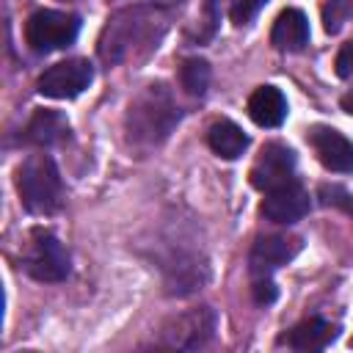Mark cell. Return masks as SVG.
I'll list each match as a JSON object with an SVG mask.
<instances>
[{"mask_svg":"<svg viewBox=\"0 0 353 353\" xmlns=\"http://www.w3.org/2000/svg\"><path fill=\"white\" fill-rule=\"evenodd\" d=\"M339 105H342V110H345V113H350V116H353V91H347V94L342 97V102H339Z\"/></svg>","mask_w":353,"mask_h":353,"instance_id":"cell-24","label":"cell"},{"mask_svg":"<svg viewBox=\"0 0 353 353\" xmlns=\"http://www.w3.org/2000/svg\"><path fill=\"white\" fill-rule=\"evenodd\" d=\"M254 298H256L259 303H270V301H276V290H273L270 276H259V279H254Z\"/></svg>","mask_w":353,"mask_h":353,"instance_id":"cell-22","label":"cell"},{"mask_svg":"<svg viewBox=\"0 0 353 353\" xmlns=\"http://www.w3.org/2000/svg\"><path fill=\"white\" fill-rule=\"evenodd\" d=\"M179 83L190 97H204L210 85V63L204 58H188L179 66Z\"/></svg>","mask_w":353,"mask_h":353,"instance_id":"cell-17","label":"cell"},{"mask_svg":"<svg viewBox=\"0 0 353 353\" xmlns=\"http://www.w3.org/2000/svg\"><path fill=\"white\" fill-rule=\"evenodd\" d=\"M306 212H309V193L298 179H292L287 185H279V188L265 193L262 215L273 223H295Z\"/></svg>","mask_w":353,"mask_h":353,"instance_id":"cell-10","label":"cell"},{"mask_svg":"<svg viewBox=\"0 0 353 353\" xmlns=\"http://www.w3.org/2000/svg\"><path fill=\"white\" fill-rule=\"evenodd\" d=\"M301 237H292V234H268V237H259L248 254V265H251V273L254 279L259 276H270L276 268L292 262L301 251Z\"/></svg>","mask_w":353,"mask_h":353,"instance_id":"cell-9","label":"cell"},{"mask_svg":"<svg viewBox=\"0 0 353 353\" xmlns=\"http://www.w3.org/2000/svg\"><path fill=\"white\" fill-rule=\"evenodd\" d=\"M270 44L281 52H298L309 44V19L298 8H287L276 17L270 30Z\"/></svg>","mask_w":353,"mask_h":353,"instance_id":"cell-12","label":"cell"},{"mask_svg":"<svg viewBox=\"0 0 353 353\" xmlns=\"http://www.w3.org/2000/svg\"><path fill=\"white\" fill-rule=\"evenodd\" d=\"M69 135V121L58 110H36L25 127V138L36 146H52Z\"/></svg>","mask_w":353,"mask_h":353,"instance_id":"cell-15","label":"cell"},{"mask_svg":"<svg viewBox=\"0 0 353 353\" xmlns=\"http://www.w3.org/2000/svg\"><path fill=\"white\" fill-rule=\"evenodd\" d=\"M248 116L259 127H279L287 119V99L276 85H259L248 97Z\"/></svg>","mask_w":353,"mask_h":353,"instance_id":"cell-13","label":"cell"},{"mask_svg":"<svg viewBox=\"0 0 353 353\" xmlns=\"http://www.w3.org/2000/svg\"><path fill=\"white\" fill-rule=\"evenodd\" d=\"M80 33V17L69 11L41 8L25 22V41L33 52H55L69 47Z\"/></svg>","mask_w":353,"mask_h":353,"instance_id":"cell-5","label":"cell"},{"mask_svg":"<svg viewBox=\"0 0 353 353\" xmlns=\"http://www.w3.org/2000/svg\"><path fill=\"white\" fill-rule=\"evenodd\" d=\"M268 0H232V8H229V17L234 25H248L262 8H265Z\"/></svg>","mask_w":353,"mask_h":353,"instance_id":"cell-20","label":"cell"},{"mask_svg":"<svg viewBox=\"0 0 353 353\" xmlns=\"http://www.w3.org/2000/svg\"><path fill=\"white\" fill-rule=\"evenodd\" d=\"M350 347H353V339H350Z\"/></svg>","mask_w":353,"mask_h":353,"instance_id":"cell-26","label":"cell"},{"mask_svg":"<svg viewBox=\"0 0 353 353\" xmlns=\"http://www.w3.org/2000/svg\"><path fill=\"white\" fill-rule=\"evenodd\" d=\"M215 325H218V317L210 306L182 312L160 328V345L176 347V350H199L212 339Z\"/></svg>","mask_w":353,"mask_h":353,"instance_id":"cell-6","label":"cell"},{"mask_svg":"<svg viewBox=\"0 0 353 353\" xmlns=\"http://www.w3.org/2000/svg\"><path fill=\"white\" fill-rule=\"evenodd\" d=\"M309 143L317 154V160L336 174H350L353 171V143L334 127L314 124L309 130Z\"/></svg>","mask_w":353,"mask_h":353,"instance_id":"cell-11","label":"cell"},{"mask_svg":"<svg viewBox=\"0 0 353 353\" xmlns=\"http://www.w3.org/2000/svg\"><path fill=\"white\" fill-rule=\"evenodd\" d=\"M19 268L36 281H63L69 276V254L52 232L33 229L25 243Z\"/></svg>","mask_w":353,"mask_h":353,"instance_id":"cell-4","label":"cell"},{"mask_svg":"<svg viewBox=\"0 0 353 353\" xmlns=\"http://www.w3.org/2000/svg\"><path fill=\"white\" fill-rule=\"evenodd\" d=\"M320 201L328 207H339L345 212H353V196L342 185H320Z\"/></svg>","mask_w":353,"mask_h":353,"instance_id":"cell-19","label":"cell"},{"mask_svg":"<svg viewBox=\"0 0 353 353\" xmlns=\"http://www.w3.org/2000/svg\"><path fill=\"white\" fill-rule=\"evenodd\" d=\"M94 80V69L85 58H69L50 66L39 77V94L50 99H72L83 94Z\"/></svg>","mask_w":353,"mask_h":353,"instance_id":"cell-7","label":"cell"},{"mask_svg":"<svg viewBox=\"0 0 353 353\" xmlns=\"http://www.w3.org/2000/svg\"><path fill=\"white\" fill-rule=\"evenodd\" d=\"M336 74L339 77H350L353 74V41H347V44H342V50L336 52Z\"/></svg>","mask_w":353,"mask_h":353,"instance_id":"cell-21","label":"cell"},{"mask_svg":"<svg viewBox=\"0 0 353 353\" xmlns=\"http://www.w3.org/2000/svg\"><path fill=\"white\" fill-rule=\"evenodd\" d=\"M207 143H210V149H212L218 157L234 160V157H240V154L248 149V135H245L234 121L221 119V121H215V124L207 130Z\"/></svg>","mask_w":353,"mask_h":353,"instance_id":"cell-16","label":"cell"},{"mask_svg":"<svg viewBox=\"0 0 353 353\" xmlns=\"http://www.w3.org/2000/svg\"><path fill=\"white\" fill-rule=\"evenodd\" d=\"M336 339V325L323 320V317H309L298 323L287 336L284 345L292 350H323Z\"/></svg>","mask_w":353,"mask_h":353,"instance_id":"cell-14","label":"cell"},{"mask_svg":"<svg viewBox=\"0 0 353 353\" xmlns=\"http://www.w3.org/2000/svg\"><path fill=\"white\" fill-rule=\"evenodd\" d=\"M154 6H163V8H174V6H179L182 0H152Z\"/></svg>","mask_w":353,"mask_h":353,"instance_id":"cell-25","label":"cell"},{"mask_svg":"<svg viewBox=\"0 0 353 353\" xmlns=\"http://www.w3.org/2000/svg\"><path fill=\"white\" fill-rule=\"evenodd\" d=\"M207 22H204V33L199 36V41H207V39H212V33H215V28H218V22H221V14H218V0H207Z\"/></svg>","mask_w":353,"mask_h":353,"instance_id":"cell-23","label":"cell"},{"mask_svg":"<svg viewBox=\"0 0 353 353\" xmlns=\"http://www.w3.org/2000/svg\"><path fill=\"white\" fill-rule=\"evenodd\" d=\"M176 121H179V110L174 105L171 91L163 83H152L130 102L124 127H127L130 143L157 146L160 141L168 138V132L174 130Z\"/></svg>","mask_w":353,"mask_h":353,"instance_id":"cell-2","label":"cell"},{"mask_svg":"<svg viewBox=\"0 0 353 353\" xmlns=\"http://www.w3.org/2000/svg\"><path fill=\"white\" fill-rule=\"evenodd\" d=\"M347 22H353V0H328L323 6V28H325V33H339Z\"/></svg>","mask_w":353,"mask_h":353,"instance_id":"cell-18","label":"cell"},{"mask_svg":"<svg viewBox=\"0 0 353 353\" xmlns=\"http://www.w3.org/2000/svg\"><path fill=\"white\" fill-rule=\"evenodd\" d=\"M17 190L28 212L52 215L63 204V182L50 154H30L17 168Z\"/></svg>","mask_w":353,"mask_h":353,"instance_id":"cell-3","label":"cell"},{"mask_svg":"<svg viewBox=\"0 0 353 353\" xmlns=\"http://www.w3.org/2000/svg\"><path fill=\"white\" fill-rule=\"evenodd\" d=\"M251 185L259 190H273L279 185H287L295 179V152L287 143H265L259 157L251 165Z\"/></svg>","mask_w":353,"mask_h":353,"instance_id":"cell-8","label":"cell"},{"mask_svg":"<svg viewBox=\"0 0 353 353\" xmlns=\"http://www.w3.org/2000/svg\"><path fill=\"white\" fill-rule=\"evenodd\" d=\"M165 30V17L146 6H132L116 11L102 36H99V58L105 63H121L130 58H141L157 47Z\"/></svg>","mask_w":353,"mask_h":353,"instance_id":"cell-1","label":"cell"}]
</instances>
